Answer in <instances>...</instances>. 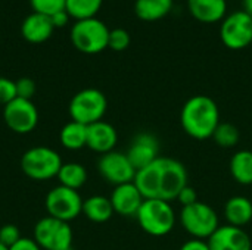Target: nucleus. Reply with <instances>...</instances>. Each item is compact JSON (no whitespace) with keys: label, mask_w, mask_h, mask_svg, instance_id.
<instances>
[{"label":"nucleus","mask_w":252,"mask_h":250,"mask_svg":"<svg viewBox=\"0 0 252 250\" xmlns=\"http://www.w3.org/2000/svg\"><path fill=\"white\" fill-rule=\"evenodd\" d=\"M103 0H66V12L69 13V16L78 19H86V18H93L100 6H102Z\"/></svg>","instance_id":"393cba45"},{"label":"nucleus","mask_w":252,"mask_h":250,"mask_svg":"<svg viewBox=\"0 0 252 250\" xmlns=\"http://www.w3.org/2000/svg\"><path fill=\"white\" fill-rule=\"evenodd\" d=\"M69 250H72V249H69Z\"/></svg>","instance_id":"4c0bfd02"},{"label":"nucleus","mask_w":252,"mask_h":250,"mask_svg":"<svg viewBox=\"0 0 252 250\" xmlns=\"http://www.w3.org/2000/svg\"><path fill=\"white\" fill-rule=\"evenodd\" d=\"M109 28L96 16L78 19L71 28V41L83 53H99L108 47Z\"/></svg>","instance_id":"39448f33"},{"label":"nucleus","mask_w":252,"mask_h":250,"mask_svg":"<svg viewBox=\"0 0 252 250\" xmlns=\"http://www.w3.org/2000/svg\"><path fill=\"white\" fill-rule=\"evenodd\" d=\"M126 155L136 171H139L159 158V141L151 133L137 134L133 139Z\"/></svg>","instance_id":"ddd939ff"},{"label":"nucleus","mask_w":252,"mask_h":250,"mask_svg":"<svg viewBox=\"0 0 252 250\" xmlns=\"http://www.w3.org/2000/svg\"><path fill=\"white\" fill-rule=\"evenodd\" d=\"M0 250H9V248H6L4 245H1V243H0Z\"/></svg>","instance_id":"e433bc0d"},{"label":"nucleus","mask_w":252,"mask_h":250,"mask_svg":"<svg viewBox=\"0 0 252 250\" xmlns=\"http://www.w3.org/2000/svg\"><path fill=\"white\" fill-rule=\"evenodd\" d=\"M251 15H252V13H251Z\"/></svg>","instance_id":"58836bf2"},{"label":"nucleus","mask_w":252,"mask_h":250,"mask_svg":"<svg viewBox=\"0 0 252 250\" xmlns=\"http://www.w3.org/2000/svg\"><path fill=\"white\" fill-rule=\"evenodd\" d=\"M230 174L233 180L242 186L252 184V152L251 150H239L236 152L229 164Z\"/></svg>","instance_id":"4be33fe9"},{"label":"nucleus","mask_w":252,"mask_h":250,"mask_svg":"<svg viewBox=\"0 0 252 250\" xmlns=\"http://www.w3.org/2000/svg\"><path fill=\"white\" fill-rule=\"evenodd\" d=\"M3 121L16 134H28L38 124V111L31 100L16 97L3 108Z\"/></svg>","instance_id":"9b49d317"},{"label":"nucleus","mask_w":252,"mask_h":250,"mask_svg":"<svg viewBox=\"0 0 252 250\" xmlns=\"http://www.w3.org/2000/svg\"><path fill=\"white\" fill-rule=\"evenodd\" d=\"M188 9L201 22L213 24L221 21L227 12L226 0H188Z\"/></svg>","instance_id":"a211bd4d"},{"label":"nucleus","mask_w":252,"mask_h":250,"mask_svg":"<svg viewBox=\"0 0 252 250\" xmlns=\"http://www.w3.org/2000/svg\"><path fill=\"white\" fill-rule=\"evenodd\" d=\"M109 200L115 214L121 217H136L145 197L134 183H126L121 186H115Z\"/></svg>","instance_id":"2eb2a0df"},{"label":"nucleus","mask_w":252,"mask_h":250,"mask_svg":"<svg viewBox=\"0 0 252 250\" xmlns=\"http://www.w3.org/2000/svg\"><path fill=\"white\" fill-rule=\"evenodd\" d=\"M223 214L229 225L244 228L252 221V202L245 196H233L224 203Z\"/></svg>","instance_id":"6ab92c4d"},{"label":"nucleus","mask_w":252,"mask_h":250,"mask_svg":"<svg viewBox=\"0 0 252 250\" xmlns=\"http://www.w3.org/2000/svg\"><path fill=\"white\" fill-rule=\"evenodd\" d=\"M53 22L49 15L32 12L30 13L21 25L22 37L30 43H43L53 32Z\"/></svg>","instance_id":"f3484780"},{"label":"nucleus","mask_w":252,"mask_h":250,"mask_svg":"<svg viewBox=\"0 0 252 250\" xmlns=\"http://www.w3.org/2000/svg\"><path fill=\"white\" fill-rule=\"evenodd\" d=\"M118 134L114 125L106 121H99L87 127V147L96 153L105 155L117 146Z\"/></svg>","instance_id":"dca6fc26"},{"label":"nucleus","mask_w":252,"mask_h":250,"mask_svg":"<svg viewBox=\"0 0 252 250\" xmlns=\"http://www.w3.org/2000/svg\"><path fill=\"white\" fill-rule=\"evenodd\" d=\"M9 250H41V248L37 245V242L34 239L30 237H21L19 242H16Z\"/></svg>","instance_id":"473e14b6"},{"label":"nucleus","mask_w":252,"mask_h":250,"mask_svg":"<svg viewBox=\"0 0 252 250\" xmlns=\"http://www.w3.org/2000/svg\"><path fill=\"white\" fill-rule=\"evenodd\" d=\"M62 164L58 152L46 146L31 147L21 158L22 172L35 181H47L58 177Z\"/></svg>","instance_id":"20e7f679"},{"label":"nucleus","mask_w":252,"mask_h":250,"mask_svg":"<svg viewBox=\"0 0 252 250\" xmlns=\"http://www.w3.org/2000/svg\"><path fill=\"white\" fill-rule=\"evenodd\" d=\"M180 250H211L208 246L207 240H201V239H190L186 243H183L180 246Z\"/></svg>","instance_id":"72a5a7b5"},{"label":"nucleus","mask_w":252,"mask_h":250,"mask_svg":"<svg viewBox=\"0 0 252 250\" xmlns=\"http://www.w3.org/2000/svg\"><path fill=\"white\" fill-rule=\"evenodd\" d=\"M50 19H52V22H53L55 27H63V25L68 24L69 13L66 12V9H63V10H59V12L53 13V15L50 16Z\"/></svg>","instance_id":"f704fd0d"},{"label":"nucleus","mask_w":252,"mask_h":250,"mask_svg":"<svg viewBox=\"0 0 252 250\" xmlns=\"http://www.w3.org/2000/svg\"><path fill=\"white\" fill-rule=\"evenodd\" d=\"M220 37L226 47L239 50L252 43V15L245 9L235 10L221 19Z\"/></svg>","instance_id":"1a4fd4ad"},{"label":"nucleus","mask_w":252,"mask_h":250,"mask_svg":"<svg viewBox=\"0 0 252 250\" xmlns=\"http://www.w3.org/2000/svg\"><path fill=\"white\" fill-rule=\"evenodd\" d=\"M173 0H136L134 13L142 21H158L173 9Z\"/></svg>","instance_id":"412c9836"},{"label":"nucleus","mask_w":252,"mask_h":250,"mask_svg":"<svg viewBox=\"0 0 252 250\" xmlns=\"http://www.w3.org/2000/svg\"><path fill=\"white\" fill-rule=\"evenodd\" d=\"M108 109L106 96L97 88H84L80 90L69 102V115L71 119L84 125H92L102 121Z\"/></svg>","instance_id":"423d86ee"},{"label":"nucleus","mask_w":252,"mask_h":250,"mask_svg":"<svg viewBox=\"0 0 252 250\" xmlns=\"http://www.w3.org/2000/svg\"><path fill=\"white\" fill-rule=\"evenodd\" d=\"M59 139L65 149L80 150L87 146V125L69 121L62 127Z\"/></svg>","instance_id":"5701e85b"},{"label":"nucleus","mask_w":252,"mask_h":250,"mask_svg":"<svg viewBox=\"0 0 252 250\" xmlns=\"http://www.w3.org/2000/svg\"><path fill=\"white\" fill-rule=\"evenodd\" d=\"M133 183L145 199L171 202L188 186V171L180 161L159 156L151 165L139 169Z\"/></svg>","instance_id":"f257e3e1"},{"label":"nucleus","mask_w":252,"mask_h":250,"mask_svg":"<svg viewBox=\"0 0 252 250\" xmlns=\"http://www.w3.org/2000/svg\"><path fill=\"white\" fill-rule=\"evenodd\" d=\"M211 250H252L251 237L244 228L220 225L207 240Z\"/></svg>","instance_id":"4468645a"},{"label":"nucleus","mask_w":252,"mask_h":250,"mask_svg":"<svg viewBox=\"0 0 252 250\" xmlns=\"http://www.w3.org/2000/svg\"><path fill=\"white\" fill-rule=\"evenodd\" d=\"M136 220L140 228L154 237H162L173 231L176 225V212L170 202L159 199H145Z\"/></svg>","instance_id":"7ed1b4c3"},{"label":"nucleus","mask_w":252,"mask_h":250,"mask_svg":"<svg viewBox=\"0 0 252 250\" xmlns=\"http://www.w3.org/2000/svg\"><path fill=\"white\" fill-rule=\"evenodd\" d=\"M34 240L41 250L72 249V228L69 222L44 217L34 225Z\"/></svg>","instance_id":"6e6552de"},{"label":"nucleus","mask_w":252,"mask_h":250,"mask_svg":"<svg viewBox=\"0 0 252 250\" xmlns=\"http://www.w3.org/2000/svg\"><path fill=\"white\" fill-rule=\"evenodd\" d=\"M211 139H214L217 146L224 147V149H232V147L238 146V143L241 140V133L236 125H233L230 122H220Z\"/></svg>","instance_id":"a878e982"},{"label":"nucleus","mask_w":252,"mask_h":250,"mask_svg":"<svg viewBox=\"0 0 252 250\" xmlns=\"http://www.w3.org/2000/svg\"><path fill=\"white\" fill-rule=\"evenodd\" d=\"M16 99V85L15 81L0 77V105L6 106L9 102Z\"/></svg>","instance_id":"c756f323"},{"label":"nucleus","mask_w":252,"mask_h":250,"mask_svg":"<svg viewBox=\"0 0 252 250\" xmlns=\"http://www.w3.org/2000/svg\"><path fill=\"white\" fill-rule=\"evenodd\" d=\"M182 227L193 239L208 240L211 234L220 227L217 212L204 202H195L193 205L182 208L180 212Z\"/></svg>","instance_id":"0eeeda50"},{"label":"nucleus","mask_w":252,"mask_h":250,"mask_svg":"<svg viewBox=\"0 0 252 250\" xmlns=\"http://www.w3.org/2000/svg\"><path fill=\"white\" fill-rule=\"evenodd\" d=\"M97 171L103 180L114 186L133 183L136 177V168L131 165L126 153L112 150L102 155L97 161Z\"/></svg>","instance_id":"f8f14e48"},{"label":"nucleus","mask_w":252,"mask_h":250,"mask_svg":"<svg viewBox=\"0 0 252 250\" xmlns=\"http://www.w3.org/2000/svg\"><path fill=\"white\" fill-rule=\"evenodd\" d=\"M130 44V34L124 28H114L109 31V40H108V47L112 50L121 52L127 49Z\"/></svg>","instance_id":"cd10ccee"},{"label":"nucleus","mask_w":252,"mask_h":250,"mask_svg":"<svg viewBox=\"0 0 252 250\" xmlns=\"http://www.w3.org/2000/svg\"><path fill=\"white\" fill-rule=\"evenodd\" d=\"M58 180L61 186L78 192V189H81L87 181V169L81 164H77V162L62 164L58 172Z\"/></svg>","instance_id":"b1692460"},{"label":"nucleus","mask_w":252,"mask_h":250,"mask_svg":"<svg viewBox=\"0 0 252 250\" xmlns=\"http://www.w3.org/2000/svg\"><path fill=\"white\" fill-rule=\"evenodd\" d=\"M244 4H245V10L252 13V0H244Z\"/></svg>","instance_id":"c9c22d12"},{"label":"nucleus","mask_w":252,"mask_h":250,"mask_svg":"<svg viewBox=\"0 0 252 250\" xmlns=\"http://www.w3.org/2000/svg\"><path fill=\"white\" fill-rule=\"evenodd\" d=\"M83 202L77 190L59 184L47 193L44 206L49 217L69 222L83 212Z\"/></svg>","instance_id":"9d476101"},{"label":"nucleus","mask_w":252,"mask_h":250,"mask_svg":"<svg viewBox=\"0 0 252 250\" xmlns=\"http://www.w3.org/2000/svg\"><path fill=\"white\" fill-rule=\"evenodd\" d=\"M180 124L188 136L195 140L211 139L220 124V111L214 99L198 94L190 97L182 108Z\"/></svg>","instance_id":"f03ea898"},{"label":"nucleus","mask_w":252,"mask_h":250,"mask_svg":"<svg viewBox=\"0 0 252 250\" xmlns=\"http://www.w3.org/2000/svg\"><path fill=\"white\" fill-rule=\"evenodd\" d=\"M180 202V205L185 208V206H189V205H193L195 202H198V194H196V190L193 187H190L189 184L179 193L177 199Z\"/></svg>","instance_id":"2f4dec72"},{"label":"nucleus","mask_w":252,"mask_h":250,"mask_svg":"<svg viewBox=\"0 0 252 250\" xmlns=\"http://www.w3.org/2000/svg\"><path fill=\"white\" fill-rule=\"evenodd\" d=\"M86 215L87 220H90L92 222H106L111 220V217L115 214L112 203L109 200V197L105 196H90L89 199H86L83 202V212Z\"/></svg>","instance_id":"aec40b11"},{"label":"nucleus","mask_w":252,"mask_h":250,"mask_svg":"<svg viewBox=\"0 0 252 250\" xmlns=\"http://www.w3.org/2000/svg\"><path fill=\"white\" fill-rule=\"evenodd\" d=\"M30 3L34 12L44 13L49 16L59 10H63L66 6V0H30Z\"/></svg>","instance_id":"bb28decb"},{"label":"nucleus","mask_w":252,"mask_h":250,"mask_svg":"<svg viewBox=\"0 0 252 250\" xmlns=\"http://www.w3.org/2000/svg\"><path fill=\"white\" fill-rule=\"evenodd\" d=\"M15 85H16V97L27 99V100L32 99L35 93V83L31 78L28 77L19 78L18 81H15Z\"/></svg>","instance_id":"7c9ffc66"},{"label":"nucleus","mask_w":252,"mask_h":250,"mask_svg":"<svg viewBox=\"0 0 252 250\" xmlns=\"http://www.w3.org/2000/svg\"><path fill=\"white\" fill-rule=\"evenodd\" d=\"M21 231L13 224H6L0 228V243L6 248H12L16 242L21 240Z\"/></svg>","instance_id":"c85d7f7f"}]
</instances>
